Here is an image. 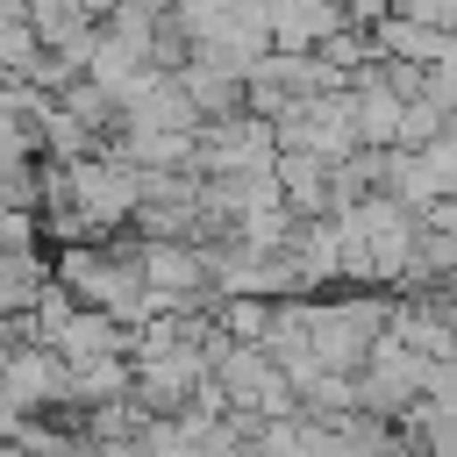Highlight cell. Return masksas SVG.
<instances>
[{
	"instance_id": "6",
	"label": "cell",
	"mask_w": 457,
	"mask_h": 457,
	"mask_svg": "<svg viewBox=\"0 0 457 457\" xmlns=\"http://www.w3.org/2000/svg\"><path fill=\"white\" fill-rule=\"evenodd\" d=\"M57 107H64V114H79L93 136H107V129H114V93H107L100 79H86V71H71V79L57 86Z\"/></svg>"
},
{
	"instance_id": "7",
	"label": "cell",
	"mask_w": 457,
	"mask_h": 457,
	"mask_svg": "<svg viewBox=\"0 0 457 457\" xmlns=\"http://www.w3.org/2000/svg\"><path fill=\"white\" fill-rule=\"evenodd\" d=\"M36 57V29H29V14H0V71H21Z\"/></svg>"
},
{
	"instance_id": "3",
	"label": "cell",
	"mask_w": 457,
	"mask_h": 457,
	"mask_svg": "<svg viewBox=\"0 0 457 457\" xmlns=\"http://www.w3.org/2000/svg\"><path fill=\"white\" fill-rule=\"evenodd\" d=\"M50 350L64 357V364H79V357H100V350H129V328L107 314V307H71L57 328H50Z\"/></svg>"
},
{
	"instance_id": "9",
	"label": "cell",
	"mask_w": 457,
	"mask_h": 457,
	"mask_svg": "<svg viewBox=\"0 0 457 457\" xmlns=\"http://www.w3.org/2000/svg\"><path fill=\"white\" fill-rule=\"evenodd\" d=\"M71 7H79V14H86V21H100V14H107V7H114V0H71Z\"/></svg>"
},
{
	"instance_id": "1",
	"label": "cell",
	"mask_w": 457,
	"mask_h": 457,
	"mask_svg": "<svg viewBox=\"0 0 457 457\" xmlns=\"http://www.w3.org/2000/svg\"><path fill=\"white\" fill-rule=\"evenodd\" d=\"M64 200L93 221V228H129L136 200H143V179L129 157L114 150H86V157H64Z\"/></svg>"
},
{
	"instance_id": "2",
	"label": "cell",
	"mask_w": 457,
	"mask_h": 457,
	"mask_svg": "<svg viewBox=\"0 0 457 457\" xmlns=\"http://www.w3.org/2000/svg\"><path fill=\"white\" fill-rule=\"evenodd\" d=\"M71 407V364L36 336L0 350V414H64Z\"/></svg>"
},
{
	"instance_id": "5",
	"label": "cell",
	"mask_w": 457,
	"mask_h": 457,
	"mask_svg": "<svg viewBox=\"0 0 457 457\" xmlns=\"http://www.w3.org/2000/svg\"><path fill=\"white\" fill-rule=\"evenodd\" d=\"M121 393H129V350H100V357H79L71 364V407L121 400Z\"/></svg>"
},
{
	"instance_id": "8",
	"label": "cell",
	"mask_w": 457,
	"mask_h": 457,
	"mask_svg": "<svg viewBox=\"0 0 457 457\" xmlns=\"http://www.w3.org/2000/svg\"><path fill=\"white\" fill-rule=\"evenodd\" d=\"M407 21H428V29H457V0H393Z\"/></svg>"
},
{
	"instance_id": "4",
	"label": "cell",
	"mask_w": 457,
	"mask_h": 457,
	"mask_svg": "<svg viewBox=\"0 0 457 457\" xmlns=\"http://www.w3.org/2000/svg\"><path fill=\"white\" fill-rule=\"evenodd\" d=\"M271 179L293 214H328V157L314 150H271Z\"/></svg>"
}]
</instances>
